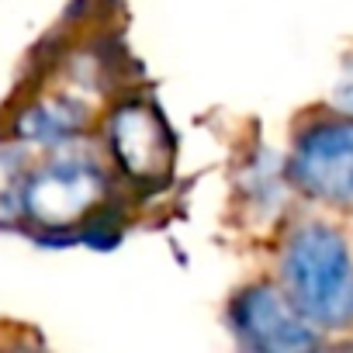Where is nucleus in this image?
I'll return each instance as SVG.
<instances>
[{"label":"nucleus","instance_id":"nucleus-3","mask_svg":"<svg viewBox=\"0 0 353 353\" xmlns=\"http://www.w3.org/2000/svg\"><path fill=\"white\" fill-rule=\"evenodd\" d=\"M108 191V181L90 159H52L25 188V212L46 229H70L87 219Z\"/></svg>","mask_w":353,"mask_h":353},{"label":"nucleus","instance_id":"nucleus-6","mask_svg":"<svg viewBox=\"0 0 353 353\" xmlns=\"http://www.w3.org/2000/svg\"><path fill=\"white\" fill-rule=\"evenodd\" d=\"M87 125V108L73 97H49L35 101L18 118V135L39 145H63L80 135Z\"/></svg>","mask_w":353,"mask_h":353},{"label":"nucleus","instance_id":"nucleus-7","mask_svg":"<svg viewBox=\"0 0 353 353\" xmlns=\"http://www.w3.org/2000/svg\"><path fill=\"white\" fill-rule=\"evenodd\" d=\"M25 163L18 152H4L0 156V222H11L25 212Z\"/></svg>","mask_w":353,"mask_h":353},{"label":"nucleus","instance_id":"nucleus-2","mask_svg":"<svg viewBox=\"0 0 353 353\" xmlns=\"http://www.w3.org/2000/svg\"><path fill=\"white\" fill-rule=\"evenodd\" d=\"M291 176L322 205H353V114L305 128L294 142Z\"/></svg>","mask_w":353,"mask_h":353},{"label":"nucleus","instance_id":"nucleus-8","mask_svg":"<svg viewBox=\"0 0 353 353\" xmlns=\"http://www.w3.org/2000/svg\"><path fill=\"white\" fill-rule=\"evenodd\" d=\"M332 101H336V108L343 111V114H353V70L336 83V94H332Z\"/></svg>","mask_w":353,"mask_h":353},{"label":"nucleus","instance_id":"nucleus-4","mask_svg":"<svg viewBox=\"0 0 353 353\" xmlns=\"http://www.w3.org/2000/svg\"><path fill=\"white\" fill-rule=\"evenodd\" d=\"M232 329L246 346L263 353H301L322 343L319 325H312L294 301L270 284H253L236 298Z\"/></svg>","mask_w":353,"mask_h":353},{"label":"nucleus","instance_id":"nucleus-1","mask_svg":"<svg viewBox=\"0 0 353 353\" xmlns=\"http://www.w3.org/2000/svg\"><path fill=\"white\" fill-rule=\"evenodd\" d=\"M284 294L319 329L353 325V253L325 222L298 225L281 253Z\"/></svg>","mask_w":353,"mask_h":353},{"label":"nucleus","instance_id":"nucleus-5","mask_svg":"<svg viewBox=\"0 0 353 353\" xmlns=\"http://www.w3.org/2000/svg\"><path fill=\"white\" fill-rule=\"evenodd\" d=\"M108 142L118 159V166L132 176V181L152 184L166 176L170 166V135L156 108L128 101L114 108L111 125H108Z\"/></svg>","mask_w":353,"mask_h":353}]
</instances>
